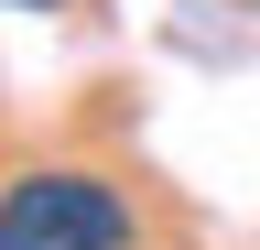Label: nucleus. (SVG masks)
Returning <instances> with one entry per match:
<instances>
[{"label": "nucleus", "mask_w": 260, "mask_h": 250, "mask_svg": "<svg viewBox=\"0 0 260 250\" xmlns=\"http://www.w3.org/2000/svg\"><path fill=\"white\" fill-rule=\"evenodd\" d=\"M0 250H141V217L109 174L87 163H32L0 185Z\"/></svg>", "instance_id": "obj_1"}, {"label": "nucleus", "mask_w": 260, "mask_h": 250, "mask_svg": "<svg viewBox=\"0 0 260 250\" xmlns=\"http://www.w3.org/2000/svg\"><path fill=\"white\" fill-rule=\"evenodd\" d=\"M11 11H65V0H11Z\"/></svg>", "instance_id": "obj_2"}]
</instances>
